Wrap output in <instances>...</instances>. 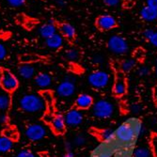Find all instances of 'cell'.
<instances>
[{"mask_svg": "<svg viewBox=\"0 0 157 157\" xmlns=\"http://www.w3.org/2000/svg\"><path fill=\"white\" fill-rule=\"evenodd\" d=\"M18 74L24 79H31L36 75V70L31 63H22L18 67Z\"/></svg>", "mask_w": 157, "mask_h": 157, "instance_id": "12", "label": "cell"}, {"mask_svg": "<svg viewBox=\"0 0 157 157\" xmlns=\"http://www.w3.org/2000/svg\"><path fill=\"white\" fill-rule=\"evenodd\" d=\"M39 32H40V35L44 39H47V38L53 36L54 34H56V26L55 25L54 20H49L47 23L42 25L40 27Z\"/></svg>", "mask_w": 157, "mask_h": 157, "instance_id": "14", "label": "cell"}, {"mask_svg": "<svg viewBox=\"0 0 157 157\" xmlns=\"http://www.w3.org/2000/svg\"><path fill=\"white\" fill-rule=\"evenodd\" d=\"M25 136L31 141H39L46 136L45 127L40 123H33L26 127Z\"/></svg>", "mask_w": 157, "mask_h": 157, "instance_id": "7", "label": "cell"}, {"mask_svg": "<svg viewBox=\"0 0 157 157\" xmlns=\"http://www.w3.org/2000/svg\"><path fill=\"white\" fill-rule=\"evenodd\" d=\"M8 122V116L6 114H0V123L5 124Z\"/></svg>", "mask_w": 157, "mask_h": 157, "instance_id": "40", "label": "cell"}, {"mask_svg": "<svg viewBox=\"0 0 157 157\" xmlns=\"http://www.w3.org/2000/svg\"><path fill=\"white\" fill-rule=\"evenodd\" d=\"M93 62L95 64H102L104 62V58L102 56H100V55L94 56H93Z\"/></svg>", "mask_w": 157, "mask_h": 157, "instance_id": "37", "label": "cell"}, {"mask_svg": "<svg viewBox=\"0 0 157 157\" xmlns=\"http://www.w3.org/2000/svg\"><path fill=\"white\" fill-rule=\"evenodd\" d=\"M7 3L11 6V7H14V8H19V7H22L25 2V0H6Z\"/></svg>", "mask_w": 157, "mask_h": 157, "instance_id": "31", "label": "cell"}, {"mask_svg": "<svg viewBox=\"0 0 157 157\" xmlns=\"http://www.w3.org/2000/svg\"><path fill=\"white\" fill-rule=\"evenodd\" d=\"M35 84L40 89H47L52 85V77L47 73H40L35 76Z\"/></svg>", "mask_w": 157, "mask_h": 157, "instance_id": "17", "label": "cell"}, {"mask_svg": "<svg viewBox=\"0 0 157 157\" xmlns=\"http://www.w3.org/2000/svg\"><path fill=\"white\" fill-rule=\"evenodd\" d=\"M94 104L93 98L89 94H80L75 100V105L78 109H88Z\"/></svg>", "mask_w": 157, "mask_h": 157, "instance_id": "16", "label": "cell"}, {"mask_svg": "<svg viewBox=\"0 0 157 157\" xmlns=\"http://www.w3.org/2000/svg\"><path fill=\"white\" fill-rule=\"evenodd\" d=\"M107 47L116 55H124L129 49L127 40L120 35L111 36L107 40Z\"/></svg>", "mask_w": 157, "mask_h": 157, "instance_id": "4", "label": "cell"}, {"mask_svg": "<svg viewBox=\"0 0 157 157\" xmlns=\"http://www.w3.org/2000/svg\"><path fill=\"white\" fill-rule=\"evenodd\" d=\"M137 74H138L140 76H147V75L150 74V70H149V68L146 67V66H142V67H140V68L138 69Z\"/></svg>", "mask_w": 157, "mask_h": 157, "instance_id": "33", "label": "cell"}, {"mask_svg": "<svg viewBox=\"0 0 157 157\" xmlns=\"http://www.w3.org/2000/svg\"><path fill=\"white\" fill-rule=\"evenodd\" d=\"M20 108L27 113H39L44 111L46 104L39 94H25L19 101Z\"/></svg>", "mask_w": 157, "mask_h": 157, "instance_id": "1", "label": "cell"}, {"mask_svg": "<svg viewBox=\"0 0 157 157\" xmlns=\"http://www.w3.org/2000/svg\"><path fill=\"white\" fill-rule=\"evenodd\" d=\"M136 62L134 59H125L121 62V69L123 73H129L136 67Z\"/></svg>", "mask_w": 157, "mask_h": 157, "instance_id": "23", "label": "cell"}, {"mask_svg": "<svg viewBox=\"0 0 157 157\" xmlns=\"http://www.w3.org/2000/svg\"><path fill=\"white\" fill-rule=\"evenodd\" d=\"M115 136L121 142H130L136 136L135 131V126L131 123L121 124L115 132Z\"/></svg>", "mask_w": 157, "mask_h": 157, "instance_id": "6", "label": "cell"}, {"mask_svg": "<svg viewBox=\"0 0 157 157\" xmlns=\"http://www.w3.org/2000/svg\"><path fill=\"white\" fill-rule=\"evenodd\" d=\"M10 96L9 95L8 92H4V93H0V110L1 111H5L8 110L9 107L10 106Z\"/></svg>", "mask_w": 157, "mask_h": 157, "instance_id": "21", "label": "cell"}, {"mask_svg": "<svg viewBox=\"0 0 157 157\" xmlns=\"http://www.w3.org/2000/svg\"><path fill=\"white\" fill-rule=\"evenodd\" d=\"M127 90V84L126 79L122 73H118L116 75L115 84L113 87V92L116 96H122L125 94Z\"/></svg>", "mask_w": 157, "mask_h": 157, "instance_id": "11", "label": "cell"}, {"mask_svg": "<svg viewBox=\"0 0 157 157\" xmlns=\"http://www.w3.org/2000/svg\"><path fill=\"white\" fill-rule=\"evenodd\" d=\"M6 56H7V49L2 42H0V61L3 60L6 58Z\"/></svg>", "mask_w": 157, "mask_h": 157, "instance_id": "34", "label": "cell"}, {"mask_svg": "<svg viewBox=\"0 0 157 157\" xmlns=\"http://www.w3.org/2000/svg\"><path fill=\"white\" fill-rule=\"evenodd\" d=\"M96 25L100 30L106 31L115 28L117 26V21L110 14H103L96 19Z\"/></svg>", "mask_w": 157, "mask_h": 157, "instance_id": "9", "label": "cell"}, {"mask_svg": "<svg viewBox=\"0 0 157 157\" xmlns=\"http://www.w3.org/2000/svg\"><path fill=\"white\" fill-rule=\"evenodd\" d=\"M19 86V81L17 77L14 75L10 71L7 69L1 70V75H0V87L5 92L11 93L16 90Z\"/></svg>", "mask_w": 157, "mask_h": 157, "instance_id": "2", "label": "cell"}, {"mask_svg": "<svg viewBox=\"0 0 157 157\" xmlns=\"http://www.w3.org/2000/svg\"><path fill=\"white\" fill-rule=\"evenodd\" d=\"M39 59L38 56H34V55H24L21 56V61L23 63H31L34 61H37Z\"/></svg>", "mask_w": 157, "mask_h": 157, "instance_id": "30", "label": "cell"}, {"mask_svg": "<svg viewBox=\"0 0 157 157\" xmlns=\"http://www.w3.org/2000/svg\"><path fill=\"white\" fill-rule=\"evenodd\" d=\"M139 14L140 17L146 22H154L157 20V10L147 5L140 10Z\"/></svg>", "mask_w": 157, "mask_h": 157, "instance_id": "18", "label": "cell"}, {"mask_svg": "<svg viewBox=\"0 0 157 157\" xmlns=\"http://www.w3.org/2000/svg\"><path fill=\"white\" fill-rule=\"evenodd\" d=\"M16 157H37L32 151H28V150H23L18 152Z\"/></svg>", "mask_w": 157, "mask_h": 157, "instance_id": "32", "label": "cell"}, {"mask_svg": "<svg viewBox=\"0 0 157 157\" xmlns=\"http://www.w3.org/2000/svg\"><path fill=\"white\" fill-rule=\"evenodd\" d=\"M140 110H141V106H140L139 105H137V104L133 105V106H132V111H133L134 113H139Z\"/></svg>", "mask_w": 157, "mask_h": 157, "instance_id": "42", "label": "cell"}, {"mask_svg": "<svg viewBox=\"0 0 157 157\" xmlns=\"http://www.w3.org/2000/svg\"><path fill=\"white\" fill-rule=\"evenodd\" d=\"M73 143H74V146H77V147L84 146L86 143H87V139H86V137L83 135H78V136H75V138L73 140Z\"/></svg>", "mask_w": 157, "mask_h": 157, "instance_id": "29", "label": "cell"}, {"mask_svg": "<svg viewBox=\"0 0 157 157\" xmlns=\"http://www.w3.org/2000/svg\"><path fill=\"white\" fill-rule=\"evenodd\" d=\"M92 113L96 118L108 119L114 114V105L107 100H99L92 105Z\"/></svg>", "mask_w": 157, "mask_h": 157, "instance_id": "3", "label": "cell"}, {"mask_svg": "<svg viewBox=\"0 0 157 157\" xmlns=\"http://www.w3.org/2000/svg\"><path fill=\"white\" fill-rule=\"evenodd\" d=\"M146 5L157 10V0H146Z\"/></svg>", "mask_w": 157, "mask_h": 157, "instance_id": "38", "label": "cell"}, {"mask_svg": "<svg viewBox=\"0 0 157 157\" xmlns=\"http://www.w3.org/2000/svg\"><path fill=\"white\" fill-rule=\"evenodd\" d=\"M3 135L4 136L11 139L12 141L13 140H16L18 138V132L15 128H12V127H9V128H6L3 132Z\"/></svg>", "mask_w": 157, "mask_h": 157, "instance_id": "27", "label": "cell"}, {"mask_svg": "<svg viewBox=\"0 0 157 157\" xmlns=\"http://www.w3.org/2000/svg\"><path fill=\"white\" fill-rule=\"evenodd\" d=\"M59 30L61 35L68 40H74L76 35L75 27L69 23H63L59 25Z\"/></svg>", "mask_w": 157, "mask_h": 157, "instance_id": "19", "label": "cell"}, {"mask_svg": "<svg viewBox=\"0 0 157 157\" xmlns=\"http://www.w3.org/2000/svg\"><path fill=\"white\" fill-rule=\"evenodd\" d=\"M97 157H110V154L107 151H102L98 154Z\"/></svg>", "mask_w": 157, "mask_h": 157, "instance_id": "44", "label": "cell"}, {"mask_svg": "<svg viewBox=\"0 0 157 157\" xmlns=\"http://www.w3.org/2000/svg\"><path fill=\"white\" fill-rule=\"evenodd\" d=\"M56 95L61 98H69L73 96L75 92V84L73 79L66 78L64 81L59 84L58 88L56 90Z\"/></svg>", "mask_w": 157, "mask_h": 157, "instance_id": "8", "label": "cell"}, {"mask_svg": "<svg viewBox=\"0 0 157 157\" xmlns=\"http://www.w3.org/2000/svg\"><path fill=\"white\" fill-rule=\"evenodd\" d=\"M155 74H156V75H157V67H156V70H155Z\"/></svg>", "mask_w": 157, "mask_h": 157, "instance_id": "47", "label": "cell"}, {"mask_svg": "<svg viewBox=\"0 0 157 157\" xmlns=\"http://www.w3.org/2000/svg\"><path fill=\"white\" fill-rule=\"evenodd\" d=\"M51 127L55 134H58V135L63 134L66 130V122H65L64 117L60 115H56L53 117V120L51 121Z\"/></svg>", "mask_w": 157, "mask_h": 157, "instance_id": "13", "label": "cell"}, {"mask_svg": "<svg viewBox=\"0 0 157 157\" xmlns=\"http://www.w3.org/2000/svg\"><path fill=\"white\" fill-rule=\"evenodd\" d=\"M134 157H151V150L145 146H139L135 149L133 152Z\"/></svg>", "mask_w": 157, "mask_h": 157, "instance_id": "22", "label": "cell"}, {"mask_svg": "<svg viewBox=\"0 0 157 157\" xmlns=\"http://www.w3.org/2000/svg\"><path fill=\"white\" fill-rule=\"evenodd\" d=\"M153 97H154V100L157 102V87L153 90Z\"/></svg>", "mask_w": 157, "mask_h": 157, "instance_id": "46", "label": "cell"}, {"mask_svg": "<svg viewBox=\"0 0 157 157\" xmlns=\"http://www.w3.org/2000/svg\"><path fill=\"white\" fill-rule=\"evenodd\" d=\"M104 2L106 6L109 7H115L118 6L120 3V0H104Z\"/></svg>", "mask_w": 157, "mask_h": 157, "instance_id": "36", "label": "cell"}, {"mask_svg": "<svg viewBox=\"0 0 157 157\" xmlns=\"http://www.w3.org/2000/svg\"><path fill=\"white\" fill-rule=\"evenodd\" d=\"M56 3L59 7H63V6H65L67 4V1H66V0H56Z\"/></svg>", "mask_w": 157, "mask_h": 157, "instance_id": "43", "label": "cell"}, {"mask_svg": "<svg viewBox=\"0 0 157 157\" xmlns=\"http://www.w3.org/2000/svg\"><path fill=\"white\" fill-rule=\"evenodd\" d=\"M150 42L154 46V47H157V31L154 32V34L152 35V37L150 39Z\"/></svg>", "mask_w": 157, "mask_h": 157, "instance_id": "39", "label": "cell"}, {"mask_svg": "<svg viewBox=\"0 0 157 157\" xmlns=\"http://www.w3.org/2000/svg\"><path fill=\"white\" fill-rule=\"evenodd\" d=\"M73 147H74V143H73V142H71V141H66L65 142V149L68 151H70L71 150H72Z\"/></svg>", "mask_w": 157, "mask_h": 157, "instance_id": "41", "label": "cell"}, {"mask_svg": "<svg viewBox=\"0 0 157 157\" xmlns=\"http://www.w3.org/2000/svg\"><path fill=\"white\" fill-rule=\"evenodd\" d=\"M155 64H156V66H157V59H155Z\"/></svg>", "mask_w": 157, "mask_h": 157, "instance_id": "48", "label": "cell"}, {"mask_svg": "<svg viewBox=\"0 0 157 157\" xmlns=\"http://www.w3.org/2000/svg\"><path fill=\"white\" fill-rule=\"evenodd\" d=\"M154 30L152 29V28H146V29L143 31V35H144V37L147 39V40H150V39L152 37V35L154 34Z\"/></svg>", "mask_w": 157, "mask_h": 157, "instance_id": "35", "label": "cell"}, {"mask_svg": "<svg viewBox=\"0 0 157 157\" xmlns=\"http://www.w3.org/2000/svg\"><path fill=\"white\" fill-rule=\"evenodd\" d=\"M135 131H136V136L137 137H142L146 133V127L142 122L138 121L135 125Z\"/></svg>", "mask_w": 157, "mask_h": 157, "instance_id": "28", "label": "cell"}, {"mask_svg": "<svg viewBox=\"0 0 157 157\" xmlns=\"http://www.w3.org/2000/svg\"><path fill=\"white\" fill-rule=\"evenodd\" d=\"M79 52L75 48H70L66 51V58L70 61H77L79 59Z\"/></svg>", "mask_w": 157, "mask_h": 157, "instance_id": "26", "label": "cell"}, {"mask_svg": "<svg viewBox=\"0 0 157 157\" xmlns=\"http://www.w3.org/2000/svg\"><path fill=\"white\" fill-rule=\"evenodd\" d=\"M13 146V141L6 136H0V152L6 153L11 150Z\"/></svg>", "mask_w": 157, "mask_h": 157, "instance_id": "20", "label": "cell"}, {"mask_svg": "<svg viewBox=\"0 0 157 157\" xmlns=\"http://www.w3.org/2000/svg\"><path fill=\"white\" fill-rule=\"evenodd\" d=\"M99 136L103 141H109L115 136V131H113L112 129H104L100 131Z\"/></svg>", "mask_w": 157, "mask_h": 157, "instance_id": "25", "label": "cell"}, {"mask_svg": "<svg viewBox=\"0 0 157 157\" xmlns=\"http://www.w3.org/2000/svg\"><path fill=\"white\" fill-rule=\"evenodd\" d=\"M41 97L44 99V101L46 104V106L51 108L54 105V98H53V93L50 90H44L41 92Z\"/></svg>", "mask_w": 157, "mask_h": 157, "instance_id": "24", "label": "cell"}, {"mask_svg": "<svg viewBox=\"0 0 157 157\" xmlns=\"http://www.w3.org/2000/svg\"><path fill=\"white\" fill-rule=\"evenodd\" d=\"M45 44H46V46L49 47L50 49H54V50L59 49L62 47V45L64 44L63 36L61 34L56 33L53 36L45 39Z\"/></svg>", "mask_w": 157, "mask_h": 157, "instance_id": "15", "label": "cell"}, {"mask_svg": "<svg viewBox=\"0 0 157 157\" xmlns=\"http://www.w3.org/2000/svg\"><path fill=\"white\" fill-rule=\"evenodd\" d=\"M63 157H75V154L72 151H67V153Z\"/></svg>", "mask_w": 157, "mask_h": 157, "instance_id": "45", "label": "cell"}, {"mask_svg": "<svg viewBox=\"0 0 157 157\" xmlns=\"http://www.w3.org/2000/svg\"><path fill=\"white\" fill-rule=\"evenodd\" d=\"M88 81L91 87L95 89H104L109 84L110 76L105 71H96L89 75Z\"/></svg>", "mask_w": 157, "mask_h": 157, "instance_id": "5", "label": "cell"}, {"mask_svg": "<svg viewBox=\"0 0 157 157\" xmlns=\"http://www.w3.org/2000/svg\"><path fill=\"white\" fill-rule=\"evenodd\" d=\"M64 120L66 122V125L68 126H78L83 121V114L78 108H74L69 110L66 115L64 116Z\"/></svg>", "mask_w": 157, "mask_h": 157, "instance_id": "10", "label": "cell"}]
</instances>
